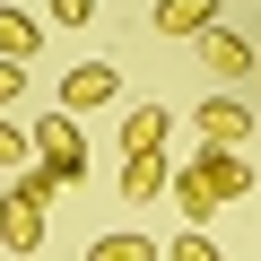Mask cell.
I'll list each match as a JSON object with an SVG mask.
<instances>
[{"label":"cell","instance_id":"1","mask_svg":"<svg viewBox=\"0 0 261 261\" xmlns=\"http://www.w3.org/2000/svg\"><path fill=\"white\" fill-rule=\"evenodd\" d=\"M244 192H252L244 148H192V166L174 174V209H183V226H200L209 209H226V200H244Z\"/></svg>","mask_w":261,"mask_h":261},{"label":"cell","instance_id":"2","mask_svg":"<svg viewBox=\"0 0 261 261\" xmlns=\"http://www.w3.org/2000/svg\"><path fill=\"white\" fill-rule=\"evenodd\" d=\"M27 140H35V166H53V183H79V174H87V140H79V122H70L61 105L27 130Z\"/></svg>","mask_w":261,"mask_h":261},{"label":"cell","instance_id":"3","mask_svg":"<svg viewBox=\"0 0 261 261\" xmlns=\"http://www.w3.org/2000/svg\"><path fill=\"white\" fill-rule=\"evenodd\" d=\"M53 105H61L70 122H79L87 105H122V70H113V61H79V70L61 79V96H53Z\"/></svg>","mask_w":261,"mask_h":261},{"label":"cell","instance_id":"4","mask_svg":"<svg viewBox=\"0 0 261 261\" xmlns=\"http://www.w3.org/2000/svg\"><path fill=\"white\" fill-rule=\"evenodd\" d=\"M192 130H200V148H244V140H252V105H235V96H209V105L192 113Z\"/></svg>","mask_w":261,"mask_h":261},{"label":"cell","instance_id":"5","mask_svg":"<svg viewBox=\"0 0 261 261\" xmlns=\"http://www.w3.org/2000/svg\"><path fill=\"white\" fill-rule=\"evenodd\" d=\"M0 244H9V252H35L44 244V200H27L18 183H9V200H0Z\"/></svg>","mask_w":261,"mask_h":261},{"label":"cell","instance_id":"6","mask_svg":"<svg viewBox=\"0 0 261 261\" xmlns=\"http://www.w3.org/2000/svg\"><path fill=\"white\" fill-rule=\"evenodd\" d=\"M200 61H209L218 79H252V35H235V27H209V35H200Z\"/></svg>","mask_w":261,"mask_h":261},{"label":"cell","instance_id":"7","mask_svg":"<svg viewBox=\"0 0 261 261\" xmlns=\"http://www.w3.org/2000/svg\"><path fill=\"white\" fill-rule=\"evenodd\" d=\"M166 148V105H130L122 113V157H157Z\"/></svg>","mask_w":261,"mask_h":261},{"label":"cell","instance_id":"8","mask_svg":"<svg viewBox=\"0 0 261 261\" xmlns=\"http://www.w3.org/2000/svg\"><path fill=\"white\" fill-rule=\"evenodd\" d=\"M218 0H157V35H209Z\"/></svg>","mask_w":261,"mask_h":261},{"label":"cell","instance_id":"9","mask_svg":"<svg viewBox=\"0 0 261 261\" xmlns=\"http://www.w3.org/2000/svg\"><path fill=\"white\" fill-rule=\"evenodd\" d=\"M35 53H44V27H35L27 9H0V61H18V70H27Z\"/></svg>","mask_w":261,"mask_h":261},{"label":"cell","instance_id":"10","mask_svg":"<svg viewBox=\"0 0 261 261\" xmlns=\"http://www.w3.org/2000/svg\"><path fill=\"white\" fill-rule=\"evenodd\" d=\"M122 192H130V200H157V192H174V166H166V148H157V157H122Z\"/></svg>","mask_w":261,"mask_h":261},{"label":"cell","instance_id":"11","mask_svg":"<svg viewBox=\"0 0 261 261\" xmlns=\"http://www.w3.org/2000/svg\"><path fill=\"white\" fill-rule=\"evenodd\" d=\"M87 261H157V244L122 226V235H96V244H87Z\"/></svg>","mask_w":261,"mask_h":261},{"label":"cell","instance_id":"12","mask_svg":"<svg viewBox=\"0 0 261 261\" xmlns=\"http://www.w3.org/2000/svg\"><path fill=\"white\" fill-rule=\"evenodd\" d=\"M27 166H35V140L18 122H0V174H27Z\"/></svg>","mask_w":261,"mask_h":261},{"label":"cell","instance_id":"13","mask_svg":"<svg viewBox=\"0 0 261 261\" xmlns=\"http://www.w3.org/2000/svg\"><path fill=\"white\" fill-rule=\"evenodd\" d=\"M166 261H218V244H209V235H200V226H183V235H174V244H166Z\"/></svg>","mask_w":261,"mask_h":261},{"label":"cell","instance_id":"14","mask_svg":"<svg viewBox=\"0 0 261 261\" xmlns=\"http://www.w3.org/2000/svg\"><path fill=\"white\" fill-rule=\"evenodd\" d=\"M18 192H27V200H53L61 183H53V166H27V174H18Z\"/></svg>","mask_w":261,"mask_h":261},{"label":"cell","instance_id":"15","mask_svg":"<svg viewBox=\"0 0 261 261\" xmlns=\"http://www.w3.org/2000/svg\"><path fill=\"white\" fill-rule=\"evenodd\" d=\"M96 18V0H53V27H87Z\"/></svg>","mask_w":261,"mask_h":261},{"label":"cell","instance_id":"16","mask_svg":"<svg viewBox=\"0 0 261 261\" xmlns=\"http://www.w3.org/2000/svg\"><path fill=\"white\" fill-rule=\"evenodd\" d=\"M18 96H27V70H18V61H0V105H18Z\"/></svg>","mask_w":261,"mask_h":261},{"label":"cell","instance_id":"17","mask_svg":"<svg viewBox=\"0 0 261 261\" xmlns=\"http://www.w3.org/2000/svg\"><path fill=\"white\" fill-rule=\"evenodd\" d=\"M252 79H261V44H252Z\"/></svg>","mask_w":261,"mask_h":261}]
</instances>
